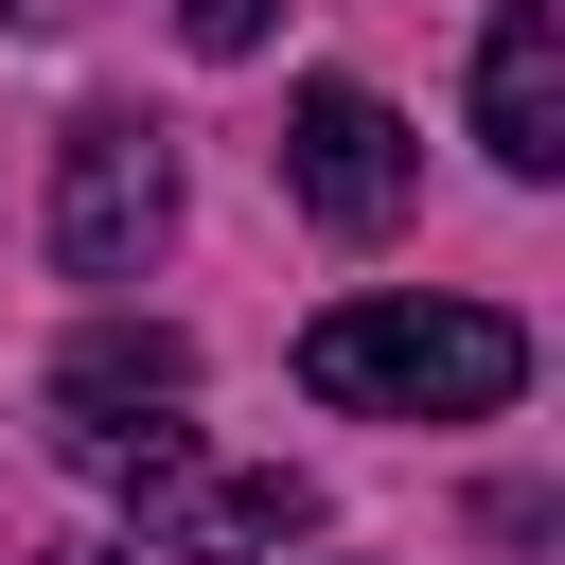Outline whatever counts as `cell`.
Wrapping results in <instances>:
<instances>
[{"label": "cell", "mask_w": 565, "mask_h": 565, "mask_svg": "<svg viewBox=\"0 0 565 565\" xmlns=\"http://www.w3.org/2000/svg\"><path fill=\"white\" fill-rule=\"evenodd\" d=\"M300 388L353 406V424H494L530 388V335L494 300H335L300 335Z\"/></svg>", "instance_id": "cell-1"}, {"label": "cell", "mask_w": 565, "mask_h": 565, "mask_svg": "<svg viewBox=\"0 0 565 565\" xmlns=\"http://www.w3.org/2000/svg\"><path fill=\"white\" fill-rule=\"evenodd\" d=\"M177 406H194V353L177 335H71L53 353V459L106 477V494H141V512L194 477V424Z\"/></svg>", "instance_id": "cell-2"}, {"label": "cell", "mask_w": 565, "mask_h": 565, "mask_svg": "<svg viewBox=\"0 0 565 565\" xmlns=\"http://www.w3.org/2000/svg\"><path fill=\"white\" fill-rule=\"evenodd\" d=\"M159 230H177V141L124 124V106L71 124V141H53V265H71V282H141Z\"/></svg>", "instance_id": "cell-3"}, {"label": "cell", "mask_w": 565, "mask_h": 565, "mask_svg": "<svg viewBox=\"0 0 565 565\" xmlns=\"http://www.w3.org/2000/svg\"><path fill=\"white\" fill-rule=\"evenodd\" d=\"M282 177H300V212H318V230H353V247H371V230L424 194V141H406L371 88H300V124H282Z\"/></svg>", "instance_id": "cell-4"}, {"label": "cell", "mask_w": 565, "mask_h": 565, "mask_svg": "<svg viewBox=\"0 0 565 565\" xmlns=\"http://www.w3.org/2000/svg\"><path fill=\"white\" fill-rule=\"evenodd\" d=\"M477 141H494V177H565V0H494V35H477Z\"/></svg>", "instance_id": "cell-5"}, {"label": "cell", "mask_w": 565, "mask_h": 565, "mask_svg": "<svg viewBox=\"0 0 565 565\" xmlns=\"http://www.w3.org/2000/svg\"><path fill=\"white\" fill-rule=\"evenodd\" d=\"M159 530H177V547H282V530H318V494H300V477H177Z\"/></svg>", "instance_id": "cell-6"}, {"label": "cell", "mask_w": 565, "mask_h": 565, "mask_svg": "<svg viewBox=\"0 0 565 565\" xmlns=\"http://www.w3.org/2000/svg\"><path fill=\"white\" fill-rule=\"evenodd\" d=\"M177 35L194 53H265V0H177Z\"/></svg>", "instance_id": "cell-7"}, {"label": "cell", "mask_w": 565, "mask_h": 565, "mask_svg": "<svg viewBox=\"0 0 565 565\" xmlns=\"http://www.w3.org/2000/svg\"><path fill=\"white\" fill-rule=\"evenodd\" d=\"M53 565H124V547H53Z\"/></svg>", "instance_id": "cell-8"}, {"label": "cell", "mask_w": 565, "mask_h": 565, "mask_svg": "<svg viewBox=\"0 0 565 565\" xmlns=\"http://www.w3.org/2000/svg\"><path fill=\"white\" fill-rule=\"evenodd\" d=\"M0 18H18V0H0Z\"/></svg>", "instance_id": "cell-9"}]
</instances>
